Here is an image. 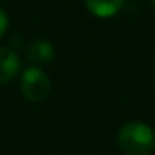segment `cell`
<instances>
[{
  "mask_svg": "<svg viewBox=\"0 0 155 155\" xmlns=\"http://www.w3.org/2000/svg\"><path fill=\"white\" fill-rule=\"evenodd\" d=\"M7 28H8V15H7V12H5L4 8L0 7V38L5 35Z\"/></svg>",
  "mask_w": 155,
  "mask_h": 155,
  "instance_id": "6",
  "label": "cell"
},
{
  "mask_svg": "<svg viewBox=\"0 0 155 155\" xmlns=\"http://www.w3.org/2000/svg\"><path fill=\"white\" fill-rule=\"evenodd\" d=\"M150 2H152V5H153V8H155V0H150Z\"/></svg>",
  "mask_w": 155,
  "mask_h": 155,
  "instance_id": "7",
  "label": "cell"
},
{
  "mask_svg": "<svg viewBox=\"0 0 155 155\" xmlns=\"http://www.w3.org/2000/svg\"><path fill=\"white\" fill-rule=\"evenodd\" d=\"M125 0H85V7L98 18H110L122 10Z\"/></svg>",
  "mask_w": 155,
  "mask_h": 155,
  "instance_id": "5",
  "label": "cell"
},
{
  "mask_svg": "<svg viewBox=\"0 0 155 155\" xmlns=\"http://www.w3.org/2000/svg\"><path fill=\"white\" fill-rule=\"evenodd\" d=\"M22 62L12 47H0V85L14 80L20 72Z\"/></svg>",
  "mask_w": 155,
  "mask_h": 155,
  "instance_id": "3",
  "label": "cell"
},
{
  "mask_svg": "<svg viewBox=\"0 0 155 155\" xmlns=\"http://www.w3.org/2000/svg\"><path fill=\"white\" fill-rule=\"evenodd\" d=\"M118 147L125 155H150L155 148V134L143 122H128L118 132Z\"/></svg>",
  "mask_w": 155,
  "mask_h": 155,
  "instance_id": "1",
  "label": "cell"
},
{
  "mask_svg": "<svg viewBox=\"0 0 155 155\" xmlns=\"http://www.w3.org/2000/svg\"><path fill=\"white\" fill-rule=\"evenodd\" d=\"M25 57L34 65H45L54 60L55 48L48 40H34L25 48Z\"/></svg>",
  "mask_w": 155,
  "mask_h": 155,
  "instance_id": "4",
  "label": "cell"
},
{
  "mask_svg": "<svg viewBox=\"0 0 155 155\" xmlns=\"http://www.w3.org/2000/svg\"><path fill=\"white\" fill-rule=\"evenodd\" d=\"M22 94L30 102H44L50 94V78L37 65L27 68L20 80Z\"/></svg>",
  "mask_w": 155,
  "mask_h": 155,
  "instance_id": "2",
  "label": "cell"
}]
</instances>
